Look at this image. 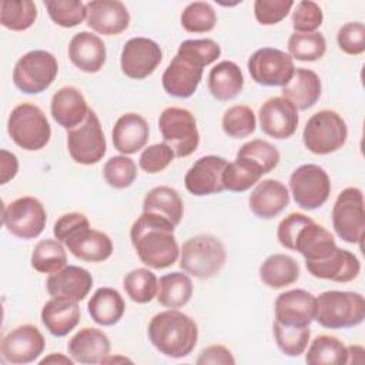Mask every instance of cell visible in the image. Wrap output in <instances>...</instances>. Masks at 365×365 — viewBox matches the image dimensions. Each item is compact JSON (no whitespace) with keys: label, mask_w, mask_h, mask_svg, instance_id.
Instances as JSON below:
<instances>
[{"label":"cell","mask_w":365,"mask_h":365,"mask_svg":"<svg viewBox=\"0 0 365 365\" xmlns=\"http://www.w3.org/2000/svg\"><path fill=\"white\" fill-rule=\"evenodd\" d=\"M244 87V76L238 64L230 60L217 63L208 74V90L218 101L235 98Z\"/></svg>","instance_id":"32"},{"label":"cell","mask_w":365,"mask_h":365,"mask_svg":"<svg viewBox=\"0 0 365 365\" xmlns=\"http://www.w3.org/2000/svg\"><path fill=\"white\" fill-rule=\"evenodd\" d=\"M292 7V0H255L254 16L262 26H272L284 20Z\"/></svg>","instance_id":"52"},{"label":"cell","mask_w":365,"mask_h":365,"mask_svg":"<svg viewBox=\"0 0 365 365\" xmlns=\"http://www.w3.org/2000/svg\"><path fill=\"white\" fill-rule=\"evenodd\" d=\"M46 341L40 329L34 325L24 324L9 331L0 345L3 358L10 364L34 362L44 351Z\"/></svg>","instance_id":"18"},{"label":"cell","mask_w":365,"mask_h":365,"mask_svg":"<svg viewBox=\"0 0 365 365\" xmlns=\"http://www.w3.org/2000/svg\"><path fill=\"white\" fill-rule=\"evenodd\" d=\"M289 190L297 205L311 211L327 202L331 194V180L322 167L302 164L292 171Z\"/></svg>","instance_id":"14"},{"label":"cell","mask_w":365,"mask_h":365,"mask_svg":"<svg viewBox=\"0 0 365 365\" xmlns=\"http://www.w3.org/2000/svg\"><path fill=\"white\" fill-rule=\"evenodd\" d=\"M103 177L110 187L124 190L134 182L137 177V165L127 155H114L106 161Z\"/></svg>","instance_id":"48"},{"label":"cell","mask_w":365,"mask_h":365,"mask_svg":"<svg viewBox=\"0 0 365 365\" xmlns=\"http://www.w3.org/2000/svg\"><path fill=\"white\" fill-rule=\"evenodd\" d=\"M322 20L321 7L312 0L298 1L292 11V27L295 33H314L321 27Z\"/></svg>","instance_id":"49"},{"label":"cell","mask_w":365,"mask_h":365,"mask_svg":"<svg viewBox=\"0 0 365 365\" xmlns=\"http://www.w3.org/2000/svg\"><path fill=\"white\" fill-rule=\"evenodd\" d=\"M158 128L164 143L175 157L191 155L200 144V133L194 114L181 107H167L158 118Z\"/></svg>","instance_id":"10"},{"label":"cell","mask_w":365,"mask_h":365,"mask_svg":"<svg viewBox=\"0 0 365 365\" xmlns=\"http://www.w3.org/2000/svg\"><path fill=\"white\" fill-rule=\"evenodd\" d=\"M317 297L305 289L281 292L274 304L275 322L291 328H304L315 319Z\"/></svg>","instance_id":"17"},{"label":"cell","mask_w":365,"mask_h":365,"mask_svg":"<svg viewBox=\"0 0 365 365\" xmlns=\"http://www.w3.org/2000/svg\"><path fill=\"white\" fill-rule=\"evenodd\" d=\"M311 221H312V218H309L308 215H305L302 212H291L289 215H287L278 224L277 238H278L279 244L284 248L294 251V242H295V238H297L299 230Z\"/></svg>","instance_id":"53"},{"label":"cell","mask_w":365,"mask_h":365,"mask_svg":"<svg viewBox=\"0 0 365 365\" xmlns=\"http://www.w3.org/2000/svg\"><path fill=\"white\" fill-rule=\"evenodd\" d=\"M93 287L91 274L77 265H66L63 269L48 275L46 289L53 298H63L80 302Z\"/></svg>","instance_id":"22"},{"label":"cell","mask_w":365,"mask_h":365,"mask_svg":"<svg viewBox=\"0 0 365 365\" xmlns=\"http://www.w3.org/2000/svg\"><path fill=\"white\" fill-rule=\"evenodd\" d=\"M53 234L56 240L63 242L81 261L103 262L113 254L110 237L90 228L87 217L81 212H67L58 217L54 222Z\"/></svg>","instance_id":"3"},{"label":"cell","mask_w":365,"mask_h":365,"mask_svg":"<svg viewBox=\"0 0 365 365\" xmlns=\"http://www.w3.org/2000/svg\"><path fill=\"white\" fill-rule=\"evenodd\" d=\"M259 278L269 288H285L299 278V265L291 255L272 254L261 264Z\"/></svg>","instance_id":"34"},{"label":"cell","mask_w":365,"mask_h":365,"mask_svg":"<svg viewBox=\"0 0 365 365\" xmlns=\"http://www.w3.org/2000/svg\"><path fill=\"white\" fill-rule=\"evenodd\" d=\"M163 60L161 47L151 38L133 37L125 41L121 56L120 66L121 71L133 80H143L151 76Z\"/></svg>","instance_id":"16"},{"label":"cell","mask_w":365,"mask_h":365,"mask_svg":"<svg viewBox=\"0 0 365 365\" xmlns=\"http://www.w3.org/2000/svg\"><path fill=\"white\" fill-rule=\"evenodd\" d=\"M68 57L70 61L81 71L97 73L106 63V44L97 34L80 31L70 40Z\"/></svg>","instance_id":"26"},{"label":"cell","mask_w":365,"mask_h":365,"mask_svg":"<svg viewBox=\"0 0 365 365\" xmlns=\"http://www.w3.org/2000/svg\"><path fill=\"white\" fill-rule=\"evenodd\" d=\"M192 291L194 287L191 278L187 274L174 271L160 278L155 298L163 307L175 309L188 304Z\"/></svg>","instance_id":"36"},{"label":"cell","mask_w":365,"mask_h":365,"mask_svg":"<svg viewBox=\"0 0 365 365\" xmlns=\"http://www.w3.org/2000/svg\"><path fill=\"white\" fill-rule=\"evenodd\" d=\"M228 161L218 155L200 157L184 177L185 188L197 197L218 194L224 191L222 175Z\"/></svg>","instance_id":"20"},{"label":"cell","mask_w":365,"mask_h":365,"mask_svg":"<svg viewBox=\"0 0 365 365\" xmlns=\"http://www.w3.org/2000/svg\"><path fill=\"white\" fill-rule=\"evenodd\" d=\"M0 184H7L10 180H13L17 175L19 171V161L17 157L7 151V150H1L0 151Z\"/></svg>","instance_id":"55"},{"label":"cell","mask_w":365,"mask_h":365,"mask_svg":"<svg viewBox=\"0 0 365 365\" xmlns=\"http://www.w3.org/2000/svg\"><path fill=\"white\" fill-rule=\"evenodd\" d=\"M237 157L250 160L259 167L264 174L272 171L279 163V151L271 143L259 138L242 144L237 151Z\"/></svg>","instance_id":"45"},{"label":"cell","mask_w":365,"mask_h":365,"mask_svg":"<svg viewBox=\"0 0 365 365\" xmlns=\"http://www.w3.org/2000/svg\"><path fill=\"white\" fill-rule=\"evenodd\" d=\"M67 349L76 362L93 365L103 364V361L110 355L111 344L101 329L86 327L70 338Z\"/></svg>","instance_id":"24"},{"label":"cell","mask_w":365,"mask_h":365,"mask_svg":"<svg viewBox=\"0 0 365 365\" xmlns=\"http://www.w3.org/2000/svg\"><path fill=\"white\" fill-rule=\"evenodd\" d=\"M272 332L279 351L287 356H299L309 342V327L291 328L274 321Z\"/></svg>","instance_id":"47"},{"label":"cell","mask_w":365,"mask_h":365,"mask_svg":"<svg viewBox=\"0 0 365 365\" xmlns=\"http://www.w3.org/2000/svg\"><path fill=\"white\" fill-rule=\"evenodd\" d=\"M10 138L23 150L38 151L51 137V127L43 110L31 103L16 106L7 120Z\"/></svg>","instance_id":"7"},{"label":"cell","mask_w":365,"mask_h":365,"mask_svg":"<svg viewBox=\"0 0 365 365\" xmlns=\"http://www.w3.org/2000/svg\"><path fill=\"white\" fill-rule=\"evenodd\" d=\"M80 315V307L76 301L51 298L41 309V322L53 336L61 338L77 327Z\"/></svg>","instance_id":"31"},{"label":"cell","mask_w":365,"mask_h":365,"mask_svg":"<svg viewBox=\"0 0 365 365\" xmlns=\"http://www.w3.org/2000/svg\"><path fill=\"white\" fill-rule=\"evenodd\" d=\"M289 56L299 61H317L327 51V40L318 33H292L288 38Z\"/></svg>","instance_id":"42"},{"label":"cell","mask_w":365,"mask_h":365,"mask_svg":"<svg viewBox=\"0 0 365 365\" xmlns=\"http://www.w3.org/2000/svg\"><path fill=\"white\" fill-rule=\"evenodd\" d=\"M58 73L57 58L46 50L23 54L13 68V83L24 94H38L47 90Z\"/></svg>","instance_id":"9"},{"label":"cell","mask_w":365,"mask_h":365,"mask_svg":"<svg viewBox=\"0 0 365 365\" xmlns=\"http://www.w3.org/2000/svg\"><path fill=\"white\" fill-rule=\"evenodd\" d=\"M225 261V247L214 235L201 234L191 237L180 250L181 269L198 279H210L215 277Z\"/></svg>","instance_id":"6"},{"label":"cell","mask_w":365,"mask_h":365,"mask_svg":"<svg viewBox=\"0 0 365 365\" xmlns=\"http://www.w3.org/2000/svg\"><path fill=\"white\" fill-rule=\"evenodd\" d=\"M259 127L271 138L285 140L294 135L298 127V110L284 97H271L258 111Z\"/></svg>","instance_id":"19"},{"label":"cell","mask_w":365,"mask_h":365,"mask_svg":"<svg viewBox=\"0 0 365 365\" xmlns=\"http://www.w3.org/2000/svg\"><path fill=\"white\" fill-rule=\"evenodd\" d=\"M348 138L345 120L334 110H321L309 117L302 131V141L308 151L327 155L342 148Z\"/></svg>","instance_id":"8"},{"label":"cell","mask_w":365,"mask_h":365,"mask_svg":"<svg viewBox=\"0 0 365 365\" xmlns=\"http://www.w3.org/2000/svg\"><path fill=\"white\" fill-rule=\"evenodd\" d=\"M88 110L90 108L87 107L84 96L73 86L61 87L51 97V117L63 128L70 130L81 124Z\"/></svg>","instance_id":"28"},{"label":"cell","mask_w":365,"mask_h":365,"mask_svg":"<svg viewBox=\"0 0 365 365\" xmlns=\"http://www.w3.org/2000/svg\"><path fill=\"white\" fill-rule=\"evenodd\" d=\"M67 265V254L58 240H43L31 252V267L41 274H53Z\"/></svg>","instance_id":"40"},{"label":"cell","mask_w":365,"mask_h":365,"mask_svg":"<svg viewBox=\"0 0 365 365\" xmlns=\"http://www.w3.org/2000/svg\"><path fill=\"white\" fill-rule=\"evenodd\" d=\"M46 364H64V365H73L74 364V359H71V358H68V356H66V355H63V354H56V352H53V354H50L48 356H46V358H43L41 361H40V365H46Z\"/></svg>","instance_id":"57"},{"label":"cell","mask_w":365,"mask_h":365,"mask_svg":"<svg viewBox=\"0 0 365 365\" xmlns=\"http://www.w3.org/2000/svg\"><path fill=\"white\" fill-rule=\"evenodd\" d=\"M50 19L60 27H76L87 19L86 3L78 0H47L44 1Z\"/></svg>","instance_id":"44"},{"label":"cell","mask_w":365,"mask_h":365,"mask_svg":"<svg viewBox=\"0 0 365 365\" xmlns=\"http://www.w3.org/2000/svg\"><path fill=\"white\" fill-rule=\"evenodd\" d=\"M321 80L318 74L309 68H295L292 78L281 90L282 97L287 98L297 110H308L317 104L321 97Z\"/></svg>","instance_id":"30"},{"label":"cell","mask_w":365,"mask_h":365,"mask_svg":"<svg viewBox=\"0 0 365 365\" xmlns=\"http://www.w3.org/2000/svg\"><path fill=\"white\" fill-rule=\"evenodd\" d=\"M338 248L332 234L325 227L314 222V220L299 230L294 242V251L304 257L305 264L327 261Z\"/></svg>","instance_id":"23"},{"label":"cell","mask_w":365,"mask_h":365,"mask_svg":"<svg viewBox=\"0 0 365 365\" xmlns=\"http://www.w3.org/2000/svg\"><path fill=\"white\" fill-rule=\"evenodd\" d=\"M148 338L160 354L170 358H184L197 345L198 327L187 314L170 308L151 318Z\"/></svg>","instance_id":"4"},{"label":"cell","mask_w":365,"mask_h":365,"mask_svg":"<svg viewBox=\"0 0 365 365\" xmlns=\"http://www.w3.org/2000/svg\"><path fill=\"white\" fill-rule=\"evenodd\" d=\"M91 319L103 327H111L117 324L125 311V302L121 294L110 287H101L96 289L87 304Z\"/></svg>","instance_id":"33"},{"label":"cell","mask_w":365,"mask_h":365,"mask_svg":"<svg viewBox=\"0 0 365 365\" xmlns=\"http://www.w3.org/2000/svg\"><path fill=\"white\" fill-rule=\"evenodd\" d=\"M36 19L37 7L31 0H3L0 3V23L9 30H27Z\"/></svg>","instance_id":"39"},{"label":"cell","mask_w":365,"mask_h":365,"mask_svg":"<svg viewBox=\"0 0 365 365\" xmlns=\"http://www.w3.org/2000/svg\"><path fill=\"white\" fill-rule=\"evenodd\" d=\"M365 319V299L352 291H325L317 297L315 321L328 329L352 328Z\"/></svg>","instance_id":"5"},{"label":"cell","mask_w":365,"mask_h":365,"mask_svg":"<svg viewBox=\"0 0 365 365\" xmlns=\"http://www.w3.org/2000/svg\"><path fill=\"white\" fill-rule=\"evenodd\" d=\"M217 24V13L207 1L190 3L181 13V26L188 33H207Z\"/></svg>","instance_id":"46"},{"label":"cell","mask_w":365,"mask_h":365,"mask_svg":"<svg viewBox=\"0 0 365 365\" xmlns=\"http://www.w3.org/2000/svg\"><path fill=\"white\" fill-rule=\"evenodd\" d=\"M247 66L251 78L265 87H284L289 83L295 71L292 57L272 47H262L254 51Z\"/></svg>","instance_id":"15"},{"label":"cell","mask_w":365,"mask_h":365,"mask_svg":"<svg viewBox=\"0 0 365 365\" xmlns=\"http://www.w3.org/2000/svg\"><path fill=\"white\" fill-rule=\"evenodd\" d=\"M222 130L228 137L244 138L251 135L257 127L254 111L244 104H237L225 110L222 115Z\"/></svg>","instance_id":"43"},{"label":"cell","mask_w":365,"mask_h":365,"mask_svg":"<svg viewBox=\"0 0 365 365\" xmlns=\"http://www.w3.org/2000/svg\"><path fill=\"white\" fill-rule=\"evenodd\" d=\"M220 56L221 48L211 38L184 40L163 73L164 91L177 98L191 97L201 83L204 67Z\"/></svg>","instance_id":"1"},{"label":"cell","mask_w":365,"mask_h":365,"mask_svg":"<svg viewBox=\"0 0 365 365\" xmlns=\"http://www.w3.org/2000/svg\"><path fill=\"white\" fill-rule=\"evenodd\" d=\"M338 47L349 54L359 56L365 51V26L359 21L345 23L336 34Z\"/></svg>","instance_id":"51"},{"label":"cell","mask_w":365,"mask_h":365,"mask_svg":"<svg viewBox=\"0 0 365 365\" xmlns=\"http://www.w3.org/2000/svg\"><path fill=\"white\" fill-rule=\"evenodd\" d=\"M150 127L147 120L137 113H125L117 118L113 131V145L124 155L140 151L148 140Z\"/></svg>","instance_id":"27"},{"label":"cell","mask_w":365,"mask_h":365,"mask_svg":"<svg viewBox=\"0 0 365 365\" xmlns=\"http://www.w3.org/2000/svg\"><path fill=\"white\" fill-rule=\"evenodd\" d=\"M143 211L161 215L177 227L184 214V204L177 190L167 185H158L150 190L144 197Z\"/></svg>","instance_id":"35"},{"label":"cell","mask_w":365,"mask_h":365,"mask_svg":"<svg viewBox=\"0 0 365 365\" xmlns=\"http://www.w3.org/2000/svg\"><path fill=\"white\" fill-rule=\"evenodd\" d=\"M117 361H121V362H131L128 358H124V356H107L103 364H108V362H117Z\"/></svg>","instance_id":"58"},{"label":"cell","mask_w":365,"mask_h":365,"mask_svg":"<svg viewBox=\"0 0 365 365\" xmlns=\"http://www.w3.org/2000/svg\"><path fill=\"white\" fill-rule=\"evenodd\" d=\"M346 364H362L364 362V348L361 345H351L346 348Z\"/></svg>","instance_id":"56"},{"label":"cell","mask_w":365,"mask_h":365,"mask_svg":"<svg viewBox=\"0 0 365 365\" xmlns=\"http://www.w3.org/2000/svg\"><path fill=\"white\" fill-rule=\"evenodd\" d=\"M346 355V346L341 339L332 335H319L308 346L305 361L311 365H344Z\"/></svg>","instance_id":"37"},{"label":"cell","mask_w":365,"mask_h":365,"mask_svg":"<svg viewBox=\"0 0 365 365\" xmlns=\"http://www.w3.org/2000/svg\"><path fill=\"white\" fill-rule=\"evenodd\" d=\"M86 9L87 26L98 34L117 36L130 24V13L118 0H91Z\"/></svg>","instance_id":"21"},{"label":"cell","mask_w":365,"mask_h":365,"mask_svg":"<svg viewBox=\"0 0 365 365\" xmlns=\"http://www.w3.org/2000/svg\"><path fill=\"white\" fill-rule=\"evenodd\" d=\"M174 157V151L165 143H158L143 150L138 164L147 174H157L165 170L173 163Z\"/></svg>","instance_id":"50"},{"label":"cell","mask_w":365,"mask_h":365,"mask_svg":"<svg viewBox=\"0 0 365 365\" xmlns=\"http://www.w3.org/2000/svg\"><path fill=\"white\" fill-rule=\"evenodd\" d=\"M1 220L10 234L21 240H31L46 228L47 212L40 200L24 195L3 207Z\"/></svg>","instance_id":"13"},{"label":"cell","mask_w":365,"mask_h":365,"mask_svg":"<svg viewBox=\"0 0 365 365\" xmlns=\"http://www.w3.org/2000/svg\"><path fill=\"white\" fill-rule=\"evenodd\" d=\"M123 288L131 301L137 304H147L157 295L158 279L148 268H135L125 274Z\"/></svg>","instance_id":"41"},{"label":"cell","mask_w":365,"mask_h":365,"mask_svg":"<svg viewBox=\"0 0 365 365\" xmlns=\"http://www.w3.org/2000/svg\"><path fill=\"white\" fill-rule=\"evenodd\" d=\"M174 228L175 225L167 218L145 211L133 222L130 230L131 244L144 265L153 269H164L178 259L180 247Z\"/></svg>","instance_id":"2"},{"label":"cell","mask_w":365,"mask_h":365,"mask_svg":"<svg viewBox=\"0 0 365 365\" xmlns=\"http://www.w3.org/2000/svg\"><path fill=\"white\" fill-rule=\"evenodd\" d=\"M198 365H234L235 358L232 356L231 351L225 348L224 345H210L204 348L200 352V356L197 358Z\"/></svg>","instance_id":"54"},{"label":"cell","mask_w":365,"mask_h":365,"mask_svg":"<svg viewBox=\"0 0 365 365\" xmlns=\"http://www.w3.org/2000/svg\"><path fill=\"white\" fill-rule=\"evenodd\" d=\"M305 267L314 278L334 282H351L361 272V262L356 255L344 248H338L327 261L305 264Z\"/></svg>","instance_id":"29"},{"label":"cell","mask_w":365,"mask_h":365,"mask_svg":"<svg viewBox=\"0 0 365 365\" xmlns=\"http://www.w3.org/2000/svg\"><path fill=\"white\" fill-rule=\"evenodd\" d=\"M262 175L264 173L254 163L245 158L235 157V160L232 163H228L224 170V190L232 192H244L250 190L255 182H258Z\"/></svg>","instance_id":"38"},{"label":"cell","mask_w":365,"mask_h":365,"mask_svg":"<svg viewBox=\"0 0 365 365\" xmlns=\"http://www.w3.org/2000/svg\"><path fill=\"white\" fill-rule=\"evenodd\" d=\"M332 227L348 244H362L365 231L364 194L358 187L344 188L332 207Z\"/></svg>","instance_id":"11"},{"label":"cell","mask_w":365,"mask_h":365,"mask_svg":"<svg viewBox=\"0 0 365 365\" xmlns=\"http://www.w3.org/2000/svg\"><path fill=\"white\" fill-rule=\"evenodd\" d=\"M68 154L77 164H97L107 151L106 137L97 114L90 108L84 121L67 131Z\"/></svg>","instance_id":"12"},{"label":"cell","mask_w":365,"mask_h":365,"mask_svg":"<svg viewBox=\"0 0 365 365\" xmlns=\"http://www.w3.org/2000/svg\"><path fill=\"white\" fill-rule=\"evenodd\" d=\"M250 210L262 220H271L279 215L289 204V192L285 184L278 180L267 178L258 182L250 195Z\"/></svg>","instance_id":"25"}]
</instances>
